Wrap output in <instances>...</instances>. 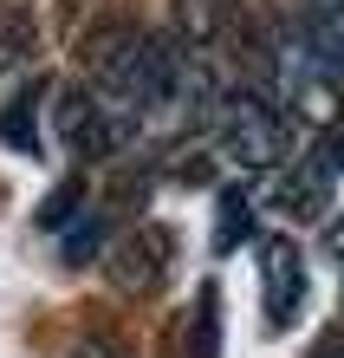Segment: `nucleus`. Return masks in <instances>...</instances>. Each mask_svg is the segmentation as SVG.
Returning <instances> with one entry per match:
<instances>
[{
  "instance_id": "3",
  "label": "nucleus",
  "mask_w": 344,
  "mask_h": 358,
  "mask_svg": "<svg viewBox=\"0 0 344 358\" xmlns=\"http://www.w3.org/2000/svg\"><path fill=\"white\" fill-rule=\"evenodd\" d=\"M260 196L279 208V215H292V222H325V208H331V176L318 170V163H279V170H267V189Z\"/></svg>"
},
{
  "instance_id": "11",
  "label": "nucleus",
  "mask_w": 344,
  "mask_h": 358,
  "mask_svg": "<svg viewBox=\"0 0 344 358\" xmlns=\"http://www.w3.org/2000/svg\"><path fill=\"white\" fill-rule=\"evenodd\" d=\"M306 7H344V0H306Z\"/></svg>"
},
{
  "instance_id": "6",
  "label": "nucleus",
  "mask_w": 344,
  "mask_h": 358,
  "mask_svg": "<svg viewBox=\"0 0 344 358\" xmlns=\"http://www.w3.org/2000/svg\"><path fill=\"white\" fill-rule=\"evenodd\" d=\"M299 33L344 72V7H306V13H299Z\"/></svg>"
},
{
  "instance_id": "1",
  "label": "nucleus",
  "mask_w": 344,
  "mask_h": 358,
  "mask_svg": "<svg viewBox=\"0 0 344 358\" xmlns=\"http://www.w3.org/2000/svg\"><path fill=\"white\" fill-rule=\"evenodd\" d=\"M208 137H214V157L234 163L241 176H267L279 163H292V111L279 104V92L253 85V78L221 92V104L208 117Z\"/></svg>"
},
{
  "instance_id": "8",
  "label": "nucleus",
  "mask_w": 344,
  "mask_h": 358,
  "mask_svg": "<svg viewBox=\"0 0 344 358\" xmlns=\"http://www.w3.org/2000/svg\"><path fill=\"white\" fill-rule=\"evenodd\" d=\"M247 228H253V189H227V196H221V228H214V248L227 255Z\"/></svg>"
},
{
  "instance_id": "7",
  "label": "nucleus",
  "mask_w": 344,
  "mask_h": 358,
  "mask_svg": "<svg viewBox=\"0 0 344 358\" xmlns=\"http://www.w3.org/2000/svg\"><path fill=\"white\" fill-rule=\"evenodd\" d=\"M20 59H33V20L20 7H0V72H13Z\"/></svg>"
},
{
  "instance_id": "10",
  "label": "nucleus",
  "mask_w": 344,
  "mask_h": 358,
  "mask_svg": "<svg viewBox=\"0 0 344 358\" xmlns=\"http://www.w3.org/2000/svg\"><path fill=\"white\" fill-rule=\"evenodd\" d=\"M331 248H338V280H344V228H338V235H331Z\"/></svg>"
},
{
  "instance_id": "9",
  "label": "nucleus",
  "mask_w": 344,
  "mask_h": 358,
  "mask_svg": "<svg viewBox=\"0 0 344 358\" xmlns=\"http://www.w3.org/2000/svg\"><path fill=\"white\" fill-rule=\"evenodd\" d=\"M312 163H318V170H325L331 182L344 176V117H338V124H325V131H318V143H312Z\"/></svg>"
},
{
  "instance_id": "2",
  "label": "nucleus",
  "mask_w": 344,
  "mask_h": 358,
  "mask_svg": "<svg viewBox=\"0 0 344 358\" xmlns=\"http://www.w3.org/2000/svg\"><path fill=\"white\" fill-rule=\"evenodd\" d=\"M306 306V261L286 235H267L260 241V313H267V332H286Z\"/></svg>"
},
{
  "instance_id": "4",
  "label": "nucleus",
  "mask_w": 344,
  "mask_h": 358,
  "mask_svg": "<svg viewBox=\"0 0 344 358\" xmlns=\"http://www.w3.org/2000/svg\"><path fill=\"white\" fill-rule=\"evenodd\" d=\"M169 273V235L163 228H137L111 248V287L117 293H156Z\"/></svg>"
},
{
  "instance_id": "5",
  "label": "nucleus",
  "mask_w": 344,
  "mask_h": 358,
  "mask_svg": "<svg viewBox=\"0 0 344 358\" xmlns=\"http://www.w3.org/2000/svg\"><path fill=\"white\" fill-rule=\"evenodd\" d=\"M234 20H241L234 0H176V33L188 52H208L221 33H234Z\"/></svg>"
}]
</instances>
